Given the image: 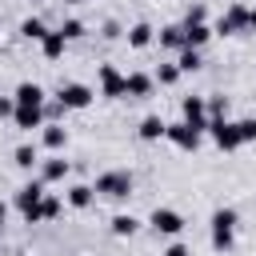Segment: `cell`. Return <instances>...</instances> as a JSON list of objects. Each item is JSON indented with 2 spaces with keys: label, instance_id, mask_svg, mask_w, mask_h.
I'll use <instances>...</instances> for the list:
<instances>
[{
  "label": "cell",
  "instance_id": "603a6c76",
  "mask_svg": "<svg viewBox=\"0 0 256 256\" xmlns=\"http://www.w3.org/2000/svg\"><path fill=\"white\" fill-rule=\"evenodd\" d=\"M176 68H180V72H196V68H200V52H196V48H180Z\"/></svg>",
  "mask_w": 256,
  "mask_h": 256
},
{
  "label": "cell",
  "instance_id": "83f0119b",
  "mask_svg": "<svg viewBox=\"0 0 256 256\" xmlns=\"http://www.w3.org/2000/svg\"><path fill=\"white\" fill-rule=\"evenodd\" d=\"M40 216H44V220L60 216V200H56V196H44V200H40Z\"/></svg>",
  "mask_w": 256,
  "mask_h": 256
},
{
  "label": "cell",
  "instance_id": "4316f807",
  "mask_svg": "<svg viewBox=\"0 0 256 256\" xmlns=\"http://www.w3.org/2000/svg\"><path fill=\"white\" fill-rule=\"evenodd\" d=\"M60 32H64V40H80V36H84V24H80V20H64Z\"/></svg>",
  "mask_w": 256,
  "mask_h": 256
},
{
  "label": "cell",
  "instance_id": "7a4b0ae2",
  "mask_svg": "<svg viewBox=\"0 0 256 256\" xmlns=\"http://www.w3.org/2000/svg\"><path fill=\"white\" fill-rule=\"evenodd\" d=\"M208 132H212V140H216L224 152H236V148H240V132H236V124H228L224 116H208Z\"/></svg>",
  "mask_w": 256,
  "mask_h": 256
},
{
  "label": "cell",
  "instance_id": "7402d4cb",
  "mask_svg": "<svg viewBox=\"0 0 256 256\" xmlns=\"http://www.w3.org/2000/svg\"><path fill=\"white\" fill-rule=\"evenodd\" d=\"M136 228H140V220H136V216H124V212H120V216H112V232H116V236H132Z\"/></svg>",
  "mask_w": 256,
  "mask_h": 256
},
{
  "label": "cell",
  "instance_id": "4fadbf2b",
  "mask_svg": "<svg viewBox=\"0 0 256 256\" xmlns=\"http://www.w3.org/2000/svg\"><path fill=\"white\" fill-rule=\"evenodd\" d=\"M64 44H68V40H64L60 28H56V32H44V40H40V48H44L48 60H60V56H64Z\"/></svg>",
  "mask_w": 256,
  "mask_h": 256
},
{
  "label": "cell",
  "instance_id": "ba28073f",
  "mask_svg": "<svg viewBox=\"0 0 256 256\" xmlns=\"http://www.w3.org/2000/svg\"><path fill=\"white\" fill-rule=\"evenodd\" d=\"M164 136H168L176 148H196V144H200V132H196L192 124H184V120H180V124H168Z\"/></svg>",
  "mask_w": 256,
  "mask_h": 256
},
{
  "label": "cell",
  "instance_id": "8992f818",
  "mask_svg": "<svg viewBox=\"0 0 256 256\" xmlns=\"http://www.w3.org/2000/svg\"><path fill=\"white\" fill-rule=\"evenodd\" d=\"M184 124H192L196 132H208V104L200 96H188L184 100Z\"/></svg>",
  "mask_w": 256,
  "mask_h": 256
},
{
  "label": "cell",
  "instance_id": "8d00e7d4",
  "mask_svg": "<svg viewBox=\"0 0 256 256\" xmlns=\"http://www.w3.org/2000/svg\"><path fill=\"white\" fill-rule=\"evenodd\" d=\"M64 4H84V0H64Z\"/></svg>",
  "mask_w": 256,
  "mask_h": 256
},
{
  "label": "cell",
  "instance_id": "30bf717a",
  "mask_svg": "<svg viewBox=\"0 0 256 256\" xmlns=\"http://www.w3.org/2000/svg\"><path fill=\"white\" fill-rule=\"evenodd\" d=\"M152 92V76H144V72H132V76H124V96H132V100H144Z\"/></svg>",
  "mask_w": 256,
  "mask_h": 256
},
{
  "label": "cell",
  "instance_id": "836d02e7",
  "mask_svg": "<svg viewBox=\"0 0 256 256\" xmlns=\"http://www.w3.org/2000/svg\"><path fill=\"white\" fill-rule=\"evenodd\" d=\"M164 256H192V252H188V248H184V244H172V248H168V252H164Z\"/></svg>",
  "mask_w": 256,
  "mask_h": 256
},
{
  "label": "cell",
  "instance_id": "277c9868",
  "mask_svg": "<svg viewBox=\"0 0 256 256\" xmlns=\"http://www.w3.org/2000/svg\"><path fill=\"white\" fill-rule=\"evenodd\" d=\"M92 96H96V92H92L88 84H60V96H56V100H60L64 108H88Z\"/></svg>",
  "mask_w": 256,
  "mask_h": 256
},
{
  "label": "cell",
  "instance_id": "d4e9b609",
  "mask_svg": "<svg viewBox=\"0 0 256 256\" xmlns=\"http://www.w3.org/2000/svg\"><path fill=\"white\" fill-rule=\"evenodd\" d=\"M236 132H240V144L256 140V116H248V120H236Z\"/></svg>",
  "mask_w": 256,
  "mask_h": 256
},
{
  "label": "cell",
  "instance_id": "4dcf8cb0",
  "mask_svg": "<svg viewBox=\"0 0 256 256\" xmlns=\"http://www.w3.org/2000/svg\"><path fill=\"white\" fill-rule=\"evenodd\" d=\"M200 20H204V4H196V8L188 12V20H184V24H200Z\"/></svg>",
  "mask_w": 256,
  "mask_h": 256
},
{
  "label": "cell",
  "instance_id": "cb8c5ba5",
  "mask_svg": "<svg viewBox=\"0 0 256 256\" xmlns=\"http://www.w3.org/2000/svg\"><path fill=\"white\" fill-rule=\"evenodd\" d=\"M20 32H24V40H44V32H48V28H44V20H36V16H32V20H24V24H20Z\"/></svg>",
  "mask_w": 256,
  "mask_h": 256
},
{
  "label": "cell",
  "instance_id": "9a60e30c",
  "mask_svg": "<svg viewBox=\"0 0 256 256\" xmlns=\"http://www.w3.org/2000/svg\"><path fill=\"white\" fill-rule=\"evenodd\" d=\"M164 128H168V124H164L160 116H144V120H140V140H160Z\"/></svg>",
  "mask_w": 256,
  "mask_h": 256
},
{
  "label": "cell",
  "instance_id": "d590c367",
  "mask_svg": "<svg viewBox=\"0 0 256 256\" xmlns=\"http://www.w3.org/2000/svg\"><path fill=\"white\" fill-rule=\"evenodd\" d=\"M4 216H8V208H4V204H0V228H4Z\"/></svg>",
  "mask_w": 256,
  "mask_h": 256
},
{
  "label": "cell",
  "instance_id": "9c48e42d",
  "mask_svg": "<svg viewBox=\"0 0 256 256\" xmlns=\"http://www.w3.org/2000/svg\"><path fill=\"white\" fill-rule=\"evenodd\" d=\"M100 96H108V100L124 96V76H120L112 64H104V68H100Z\"/></svg>",
  "mask_w": 256,
  "mask_h": 256
},
{
  "label": "cell",
  "instance_id": "ffe728a7",
  "mask_svg": "<svg viewBox=\"0 0 256 256\" xmlns=\"http://www.w3.org/2000/svg\"><path fill=\"white\" fill-rule=\"evenodd\" d=\"M44 144H48V148H64V144H68V132H64L60 124H44Z\"/></svg>",
  "mask_w": 256,
  "mask_h": 256
},
{
  "label": "cell",
  "instance_id": "2e32d148",
  "mask_svg": "<svg viewBox=\"0 0 256 256\" xmlns=\"http://www.w3.org/2000/svg\"><path fill=\"white\" fill-rule=\"evenodd\" d=\"M236 228V208H216L212 212V232H232Z\"/></svg>",
  "mask_w": 256,
  "mask_h": 256
},
{
  "label": "cell",
  "instance_id": "5b68a950",
  "mask_svg": "<svg viewBox=\"0 0 256 256\" xmlns=\"http://www.w3.org/2000/svg\"><path fill=\"white\" fill-rule=\"evenodd\" d=\"M244 28H248V8H244V4H232V8L220 16V24H216L220 36H232V32H244Z\"/></svg>",
  "mask_w": 256,
  "mask_h": 256
},
{
  "label": "cell",
  "instance_id": "52a82bcc",
  "mask_svg": "<svg viewBox=\"0 0 256 256\" xmlns=\"http://www.w3.org/2000/svg\"><path fill=\"white\" fill-rule=\"evenodd\" d=\"M152 228L164 232V236H176V232L184 228V216H180L176 208H156V212H152Z\"/></svg>",
  "mask_w": 256,
  "mask_h": 256
},
{
  "label": "cell",
  "instance_id": "1f68e13d",
  "mask_svg": "<svg viewBox=\"0 0 256 256\" xmlns=\"http://www.w3.org/2000/svg\"><path fill=\"white\" fill-rule=\"evenodd\" d=\"M64 112H68V108H64V104H60V100H52V104H48V108H44V116H64Z\"/></svg>",
  "mask_w": 256,
  "mask_h": 256
},
{
  "label": "cell",
  "instance_id": "f546056e",
  "mask_svg": "<svg viewBox=\"0 0 256 256\" xmlns=\"http://www.w3.org/2000/svg\"><path fill=\"white\" fill-rule=\"evenodd\" d=\"M224 112H228V100H224V96H216V100L208 104V116H224Z\"/></svg>",
  "mask_w": 256,
  "mask_h": 256
},
{
  "label": "cell",
  "instance_id": "e0dca14e",
  "mask_svg": "<svg viewBox=\"0 0 256 256\" xmlns=\"http://www.w3.org/2000/svg\"><path fill=\"white\" fill-rule=\"evenodd\" d=\"M92 196H96V192H92L88 184H72V188H68V204H72V208H88Z\"/></svg>",
  "mask_w": 256,
  "mask_h": 256
},
{
  "label": "cell",
  "instance_id": "d6986e66",
  "mask_svg": "<svg viewBox=\"0 0 256 256\" xmlns=\"http://www.w3.org/2000/svg\"><path fill=\"white\" fill-rule=\"evenodd\" d=\"M160 44H164V48H184V28H180V24L160 28Z\"/></svg>",
  "mask_w": 256,
  "mask_h": 256
},
{
  "label": "cell",
  "instance_id": "e575fe53",
  "mask_svg": "<svg viewBox=\"0 0 256 256\" xmlns=\"http://www.w3.org/2000/svg\"><path fill=\"white\" fill-rule=\"evenodd\" d=\"M248 32H256V8H248Z\"/></svg>",
  "mask_w": 256,
  "mask_h": 256
},
{
  "label": "cell",
  "instance_id": "7c38bea8",
  "mask_svg": "<svg viewBox=\"0 0 256 256\" xmlns=\"http://www.w3.org/2000/svg\"><path fill=\"white\" fill-rule=\"evenodd\" d=\"M184 28V48H200V44H208V36H212V28L200 20V24H180Z\"/></svg>",
  "mask_w": 256,
  "mask_h": 256
},
{
  "label": "cell",
  "instance_id": "484cf974",
  "mask_svg": "<svg viewBox=\"0 0 256 256\" xmlns=\"http://www.w3.org/2000/svg\"><path fill=\"white\" fill-rule=\"evenodd\" d=\"M16 164H20V168H32V164H36V148H32V144H20V148H16Z\"/></svg>",
  "mask_w": 256,
  "mask_h": 256
},
{
  "label": "cell",
  "instance_id": "5bb4252c",
  "mask_svg": "<svg viewBox=\"0 0 256 256\" xmlns=\"http://www.w3.org/2000/svg\"><path fill=\"white\" fill-rule=\"evenodd\" d=\"M16 104H44V88L40 84H32V80H24L20 88H16V96H12Z\"/></svg>",
  "mask_w": 256,
  "mask_h": 256
},
{
  "label": "cell",
  "instance_id": "ac0fdd59",
  "mask_svg": "<svg viewBox=\"0 0 256 256\" xmlns=\"http://www.w3.org/2000/svg\"><path fill=\"white\" fill-rule=\"evenodd\" d=\"M128 44H132V48L152 44V28H148V24H132V28H128Z\"/></svg>",
  "mask_w": 256,
  "mask_h": 256
},
{
  "label": "cell",
  "instance_id": "44dd1931",
  "mask_svg": "<svg viewBox=\"0 0 256 256\" xmlns=\"http://www.w3.org/2000/svg\"><path fill=\"white\" fill-rule=\"evenodd\" d=\"M64 176H68V160H60V156H56V160H48V164H44V172H40V180H64Z\"/></svg>",
  "mask_w": 256,
  "mask_h": 256
},
{
  "label": "cell",
  "instance_id": "d6a6232c",
  "mask_svg": "<svg viewBox=\"0 0 256 256\" xmlns=\"http://www.w3.org/2000/svg\"><path fill=\"white\" fill-rule=\"evenodd\" d=\"M12 112H16V100H4L0 96V116H12Z\"/></svg>",
  "mask_w": 256,
  "mask_h": 256
},
{
  "label": "cell",
  "instance_id": "f1b7e54d",
  "mask_svg": "<svg viewBox=\"0 0 256 256\" xmlns=\"http://www.w3.org/2000/svg\"><path fill=\"white\" fill-rule=\"evenodd\" d=\"M156 76H160V84H176V80H180V68H176V64H160Z\"/></svg>",
  "mask_w": 256,
  "mask_h": 256
},
{
  "label": "cell",
  "instance_id": "3957f363",
  "mask_svg": "<svg viewBox=\"0 0 256 256\" xmlns=\"http://www.w3.org/2000/svg\"><path fill=\"white\" fill-rule=\"evenodd\" d=\"M12 124H16L20 132L44 128V104H16V112H12Z\"/></svg>",
  "mask_w": 256,
  "mask_h": 256
},
{
  "label": "cell",
  "instance_id": "6da1fadb",
  "mask_svg": "<svg viewBox=\"0 0 256 256\" xmlns=\"http://www.w3.org/2000/svg\"><path fill=\"white\" fill-rule=\"evenodd\" d=\"M92 192L112 196V200H124V196L132 192V176H128V172H104V176H96V188H92Z\"/></svg>",
  "mask_w": 256,
  "mask_h": 256
},
{
  "label": "cell",
  "instance_id": "8fae6325",
  "mask_svg": "<svg viewBox=\"0 0 256 256\" xmlns=\"http://www.w3.org/2000/svg\"><path fill=\"white\" fill-rule=\"evenodd\" d=\"M40 196H44V180H32V184H24V188L16 192V208H20V212H28V208H36V204H40Z\"/></svg>",
  "mask_w": 256,
  "mask_h": 256
}]
</instances>
